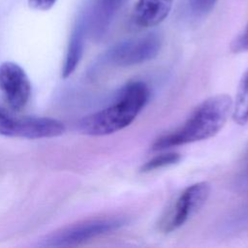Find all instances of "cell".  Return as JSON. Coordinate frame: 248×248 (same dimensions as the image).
Returning <instances> with one entry per match:
<instances>
[{"instance_id": "obj_1", "label": "cell", "mask_w": 248, "mask_h": 248, "mask_svg": "<svg viewBox=\"0 0 248 248\" xmlns=\"http://www.w3.org/2000/svg\"><path fill=\"white\" fill-rule=\"evenodd\" d=\"M232 108V100L227 94H218L205 99L193 109L179 127L156 139L151 149L163 151L214 137L227 122Z\"/></svg>"}, {"instance_id": "obj_2", "label": "cell", "mask_w": 248, "mask_h": 248, "mask_svg": "<svg viewBox=\"0 0 248 248\" xmlns=\"http://www.w3.org/2000/svg\"><path fill=\"white\" fill-rule=\"evenodd\" d=\"M149 97L150 90L143 81H130L119 89L111 104L84 116L78 123V130L94 137L120 131L136 119Z\"/></svg>"}, {"instance_id": "obj_3", "label": "cell", "mask_w": 248, "mask_h": 248, "mask_svg": "<svg viewBox=\"0 0 248 248\" xmlns=\"http://www.w3.org/2000/svg\"><path fill=\"white\" fill-rule=\"evenodd\" d=\"M122 216L94 218L63 228L47 236L40 243L43 247H66L83 243L97 236L113 232L127 224Z\"/></svg>"}, {"instance_id": "obj_4", "label": "cell", "mask_w": 248, "mask_h": 248, "mask_svg": "<svg viewBox=\"0 0 248 248\" xmlns=\"http://www.w3.org/2000/svg\"><path fill=\"white\" fill-rule=\"evenodd\" d=\"M162 36L149 32L123 40L111 46L103 55L102 62L116 67H130L154 59L162 46Z\"/></svg>"}, {"instance_id": "obj_5", "label": "cell", "mask_w": 248, "mask_h": 248, "mask_svg": "<svg viewBox=\"0 0 248 248\" xmlns=\"http://www.w3.org/2000/svg\"><path fill=\"white\" fill-rule=\"evenodd\" d=\"M210 194V184L201 181L187 186L172 202L161 218L159 229L170 233L182 227L205 203Z\"/></svg>"}, {"instance_id": "obj_6", "label": "cell", "mask_w": 248, "mask_h": 248, "mask_svg": "<svg viewBox=\"0 0 248 248\" xmlns=\"http://www.w3.org/2000/svg\"><path fill=\"white\" fill-rule=\"evenodd\" d=\"M65 125L54 118L18 116L0 107V135L25 139H45L62 135Z\"/></svg>"}, {"instance_id": "obj_7", "label": "cell", "mask_w": 248, "mask_h": 248, "mask_svg": "<svg viewBox=\"0 0 248 248\" xmlns=\"http://www.w3.org/2000/svg\"><path fill=\"white\" fill-rule=\"evenodd\" d=\"M0 90L10 107L20 110L30 99L31 82L19 65L4 62L0 65Z\"/></svg>"}, {"instance_id": "obj_8", "label": "cell", "mask_w": 248, "mask_h": 248, "mask_svg": "<svg viewBox=\"0 0 248 248\" xmlns=\"http://www.w3.org/2000/svg\"><path fill=\"white\" fill-rule=\"evenodd\" d=\"M125 2L126 0H89L81 15L87 34L96 41L101 40Z\"/></svg>"}, {"instance_id": "obj_9", "label": "cell", "mask_w": 248, "mask_h": 248, "mask_svg": "<svg viewBox=\"0 0 248 248\" xmlns=\"http://www.w3.org/2000/svg\"><path fill=\"white\" fill-rule=\"evenodd\" d=\"M173 0H138L132 22L138 28H150L160 24L170 14Z\"/></svg>"}, {"instance_id": "obj_10", "label": "cell", "mask_w": 248, "mask_h": 248, "mask_svg": "<svg viewBox=\"0 0 248 248\" xmlns=\"http://www.w3.org/2000/svg\"><path fill=\"white\" fill-rule=\"evenodd\" d=\"M86 34L87 32H86L85 23L82 16H80L73 29V32L69 41V45H68V48H67V52L64 60V65L62 69L63 78H68L69 76H71L76 70L77 66L78 65L82 57Z\"/></svg>"}, {"instance_id": "obj_11", "label": "cell", "mask_w": 248, "mask_h": 248, "mask_svg": "<svg viewBox=\"0 0 248 248\" xmlns=\"http://www.w3.org/2000/svg\"><path fill=\"white\" fill-rule=\"evenodd\" d=\"M231 114L236 124L242 126L248 123V69L239 81Z\"/></svg>"}, {"instance_id": "obj_12", "label": "cell", "mask_w": 248, "mask_h": 248, "mask_svg": "<svg viewBox=\"0 0 248 248\" xmlns=\"http://www.w3.org/2000/svg\"><path fill=\"white\" fill-rule=\"evenodd\" d=\"M181 159L179 153L176 152H166L156 155L146 161L140 168L141 172H149L152 170H160L169 166H172L178 163Z\"/></svg>"}, {"instance_id": "obj_13", "label": "cell", "mask_w": 248, "mask_h": 248, "mask_svg": "<svg viewBox=\"0 0 248 248\" xmlns=\"http://www.w3.org/2000/svg\"><path fill=\"white\" fill-rule=\"evenodd\" d=\"M230 47L233 53H242L248 51V23L244 30L232 40Z\"/></svg>"}, {"instance_id": "obj_14", "label": "cell", "mask_w": 248, "mask_h": 248, "mask_svg": "<svg viewBox=\"0 0 248 248\" xmlns=\"http://www.w3.org/2000/svg\"><path fill=\"white\" fill-rule=\"evenodd\" d=\"M217 0H192L193 9L198 14H207L215 6Z\"/></svg>"}, {"instance_id": "obj_15", "label": "cell", "mask_w": 248, "mask_h": 248, "mask_svg": "<svg viewBox=\"0 0 248 248\" xmlns=\"http://www.w3.org/2000/svg\"><path fill=\"white\" fill-rule=\"evenodd\" d=\"M57 0H28L29 6L38 11H47L53 7Z\"/></svg>"}]
</instances>
